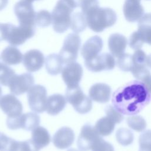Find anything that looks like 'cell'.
<instances>
[{
  "mask_svg": "<svg viewBox=\"0 0 151 151\" xmlns=\"http://www.w3.org/2000/svg\"><path fill=\"white\" fill-rule=\"evenodd\" d=\"M25 1H28L29 2H31V3H32L35 1H40V0H25Z\"/></svg>",
  "mask_w": 151,
  "mask_h": 151,
  "instance_id": "45",
  "label": "cell"
},
{
  "mask_svg": "<svg viewBox=\"0 0 151 151\" xmlns=\"http://www.w3.org/2000/svg\"><path fill=\"white\" fill-rule=\"evenodd\" d=\"M128 126L136 132H140L145 130L146 122L143 117L138 115H132L126 119Z\"/></svg>",
  "mask_w": 151,
  "mask_h": 151,
  "instance_id": "29",
  "label": "cell"
},
{
  "mask_svg": "<svg viewBox=\"0 0 151 151\" xmlns=\"http://www.w3.org/2000/svg\"><path fill=\"white\" fill-rule=\"evenodd\" d=\"M117 65L123 71H130L132 67V55L124 53L118 57Z\"/></svg>",
  "mask_w": 151,
  "mask_h": 151,
  "instance_id": "34",
  "label": "cell"
},
{
  "mask_svg": "<svg viewBox=\"0 0 151 151\" xmlns=\"http://www.w3.org/2000/svg\"><path fill=\"white\" fill-rule=\"evenodd\" d=\"M97 6H99V0H83L80 5L81 12L84 15L92 9Z\"/></svg>",
  "mask_w": 151,
  "mask_h": 151,
  "instance_id": "39",
  "label": "cell"
},
{
  "mask_svg": "<svg viewBox=\"0 0 151 151\" xmlns=\"http://www.w3.org/2000/svg\"><path fill=\"white\" fill-rule=\"evenodd\" d=\"M83 70L81 65L76 62L65 64L61 71L62 78L67 88L79 86V83L83 76Z\"/></svg>",
  "mask_w": 151,
  "mask_h": 151,
  "instance_id": "10",
  "label": "cell"
},
{
  "mask_svg": "<svg viewBox=\"0 0 151 151\" xmlns=\"http://www.w3.org/2000/svg\"><path fill=\"white\" fill-rule=\"evenodd\" d=\"M128 42L129 47L132 49L137 50L140 49L145 43V41L140 34L137 32V31H136L131 34Z\"/></svg>",
  "mask_w": 151,
  "mask_h": 151,
  "instance_id": "37",
  "label": "cell"
},
{
  "mask_svg": "<svg viewBox=\"0 0 151 151\" xmlns=\"http://www.w3.org/2000/svg\"><path fill=\"white\" fill-rule=\"evenodd\" d=\"M139 142V151H151L150 130H146L140 134Z\"/></svg>",
  "mask_w": 151,
  "mask_h": 151,
  "instance_id": "36",
  "label": "cell"
},
{
  "mask_svg": "<svg viewBox=\"0 0 151 151\" xmlns=\"http://www.w3.org/2000/svg\"><path fill=\"white\" fill-rule=\"evenodd\" d=\"M100 135L97 133L94 127L89 124L84 125L77 139V147L80 151H88L95 140Z\"/></svg>",
  "mask_w": 151,
  "mask_h": 151,
  "instance_id": "15",
  "label": "cell"
},
{
  "mask_svg": "<svg viewBox=\"0 0 151 151\" xmlns=\"http://www.w3.org/2000/svg\"><path fill=\"white\" fill-rule=\"evenodd\" d=\"M44 61L46 70L50 74L55 76L61 72L64 63L59 54H51L47 56Z\"/></svg>",
  "mask_w": 151,
  "mask_h": 151,
  "instance_id": "24",
  "label": "cell"
},
{
  "mask_svg": "<svg viewBox=\"0 0 151 151\" xmlns=\"http://www.w3.org/2000/svg\"><path fill=\"white\" fill-rule=\"evenodd\" d=\"M117 141L122 146H128L132 144L134 136L133 133L126 128H120L116 133Z\"/></svg>",
  "mask_w": 151,
  "mask_h": 151,
  "instance_id": "30",
  "label": "cell"
},
{
  "mask_svg": "<svg viewBox=\"0 0 151 151\" xmlns=\"http://www.w3.org/2000/svg\"><path fill=\"white\" fill-rule=\"evenodd\" d=\"M104 111L107 116L112 120L115 124L120 123L124 119L123 114L119 112L113 106L111 105L107 106L104 109Z\"/></svg>",
  "mask_w": 151,
  "mask_h": 151,
  "instance_id": "38",
  "label": "cell"
},
{
  "mask_svg": "<svg viewBox=\"0 0 151 151\" xmlns=\"http://www.w3.org/2000/svg\"><path fill=\"white\" fill-rule=\"evenodd\" d=\"M0 109L8 117H14L22 113L23 107L21 101L12 94H8L0 98Z\"/></svg>",
  "mask_w": 151,
  "mask_h": 151,
  "instance_id": "13",
  "label": "cell"
},
{
  "mask_svg": "<svg viewBox=\"0 0 151 151\" xmlns=\"http://www.w3.org/2000/svg\"><path fill=\"white\" fill-rule=\"evenodd\" d=\"M127 38L119 33H114L108 39V47L113 57H119L124 53L127 45Z\"/></svg>",
  "mask_w": 151,
  "mask_h": 151,
  "instance_id": "20",
  "label": "cell"
},
{
  "mask_svg": "<svg viewBox=\"0 0 151 151\" xmlns=\"http://www.w3.org/2000/svg\"><path fill=\"white\" fill-rule=\"evenodd\" d=\"M34 83L33 76L30 73H25L21 74H15L8 86L12 94L19 96L27 92Z\"/></svg>",
  "mask_w": 151,
  "mask_h": 151,
  "instance_id": "12",
  "label": "cell"
},
{
  "mask_svg": "<svg viewBox=\"0 0 151 151\" xmlns=\"http://www.w3.org/2000/svg\"><path fill=\"white\" fill-rule=\"evenodd\" d=\"M116 64L114 57L108 53L104 52L97 55L94 58L84 61L86 67L92 72H100L103 70H113Z\"/></svg>",
  "mask_w": 151,
  "mask_h": 151,
  "instance_id": "11",
  "label": "cell"
},
{
  "mask_svg": "<svg viewBox=\"0 0 151 151\" xmlns=\"http://www.w3.org/2000/svg\"><path fill=\"white\" fill-rule=\"evenodd\" d=\"M35 33V27L19 24L18 26H15L11 24L6 41L12 46H19L32 38Z\"/></svg>",
  "mask_w": 151,
  "mask_h": 151,
  "instance_id": "7",
  "label": "cell"
},
{
  "mask_svg": "<svg viewBox=\"0 0 151 151\" xmlns=\"http://www.w3.org/2000/svg\"><path fill=\"white\" fill-rule=\"evenodd\" d=\"M31 140L36 150L39 151L48 145L51 141V136L45 128L38 126L32 130Z\"/></svg>",
  "mask_w": 151,
  "mask_h": 151,
  "instance_id": "21",
  "label": "cell"
},
{
  "mask_svg": "<svg viewBox=\"0 0 151 151\" xmlns=\"http://www.w3.org/2000/svg\"><path fill=\"white\" fill-rule=\"evenodd\" d=\"M65 98L74 110L80 114L87 113L92 109L91 100L84 94L80 86L67 88Z\"/></svg>",
  "mask_w": 151,
  "mask_h": 151,
  "instance_id": "4",
  "label": "cell"
},
{
  "mask_svg": "<svg viewBox=\"0 0 151 151\" xmlns=\"http://www.w3.org/2000/svg\"><path fill=\"white\" fill-rule=\"evenodd\" d=\"M35 24L40 27H48L51 24V14L47 10H40L36 12Z\"/></svg>",
  "mask_w": 151,
  "mask_h": 151,
  "instance_id": "33",
  "label": "cell"
},
{
  "mask_svg": "<svg viewBox=\"0 0 151 151\" xmlns=\"http://www.w3.org/2000/svg\"><path fill=\"white\" fill-rule=\"evenodd\" d=\"M75 135L73 130L68 127H62L54 134L52 142L54 146L60 149H65L73 143Z\"/></svg>",
  "mask_w": 151,
  "mask_h": 151,
  "instance_id": "18",
  "label": "cell"
},
{
  "mask_svg": "<svg viewBox=\"0 0 151 151\" xmlns=\"http://www.w3.org/2000/svg\"><path fill=\"white\" fill-rule=\"evenodd\" d=\"M90 150L91 151H114L111 144L104 140L100 136L93 142Z\"/></svg>",
  "mask_w": 151,
  "mask_h": 151,
  "instance_id": "35",
  "label": "cell"
},
{
  "mask_svg": "<svg viewBox=\"0 0 151 151\" xmlns=\"http://www.w3.org/2000/svg\"><path fill=\"white\" fill-rule=\"evenodd\" d=\"M94 128L100 136H107L113 132L115 128V123L106 116L98 120Z\"/></svg>",
  "mask_w": 151,
  "mask_h": 151,
  "instance_id": "26",
  "label": "cell"
},
{
  "mask_svg": "<svg viewBox=\"0 0 151 151\" xmlns=\"http://www.w3.org/2000/svg\"><path fill=\"white\" fill-rule=\"evenodd\" d=\"M141 0H125L123 12L126 19L130 22L138 21L145 14Z\"/></svg>",
  "mask_w": 151,
  "mask_h": 151,
  "instance_id": "16",
  "label": "cell"
},
{
  "mask_svg": "<svg viewBox=\"0 0 151 151\" xmlns=\"http://www.w3.org/2000/svg\"><path fill=\"white\" fill-rule=\"evenodd\" d=\"M151 88L139 80H133L117 88L113 94V107L121 114L135 115L150 102Z\"/></svg>",
  "mask_w": 151,
  "mask_h": 151,
  "instance_id": "1",
  "label": "cell"
},
{
  "mask_svg": "<svg viewBox=\"0 0 151 151\" xmlns=\"http://www.w3.org/2000/svg\"><path fill=\"white\" fill-rule=\"evenodd\" d=\"M45 58L41 51L33 49L26 52L22 57L23 65L29 72H35L40 70L44 63Z\"/></svg>",
  "mask_w": 151,
  "mask_h": 151,
  "instance_id": "14",
  "label": "cell"
},
{
  "mask_svg": "<svg viewBox=\"0 0 151 151\" xmlns=\"http://www.w3.org/2000/svg\"><path fill=\"white\" fill-rule=\"evenodd\" d=\"M71 2L74 4L76 8L80 7L83 0H71Z\"/></svg>",
  "mask_w": 151,
  "mask_h": 151,
  "instance_id": "43",
  "label": "cell"
},
{
  "mask_svg": "<svg viewBox=\"0 0 151 151\" xmlns=\"http://www.w3.org/2000/svg\"><path fill=\"white\" fill-rule=\"evenodd\" d=\"M85 16L88 28L96 32H103L113 26L117 18L116 13L111 8L99 6L92 9Z\"/></svg>",
  "mask_w": 151,
  "mask_h": 151,
  "instance_id": "2",
  "label": "cell"
},
{
  "mask_svg": "<svg viewBox=\"0 0 151 151\" xmlns=\"http://www.w3.org/2000/svg\"><path fill=\"white\" fill-rule=\"evenodd\" d=\"M91 100L97 103H104L109 101L111 96V87L105 83H96L93 85L88 91Z\"/></svg>",
  "mask_w": 151,
  "mask_h": 151,
  "instance_id": "19",
  "label": "cell"
},
{
  "mask_svg": "<svg viewBox=\"0 0 151 151\" xmlns=\"http://www.w3.org/2000/svg\"><path fill=\"white\" fill-rule=\"evenodd\" d=\"M132 67H148L150 65V55H147L144 51L139 49L134 51L132 55ZM132 69V68H131Z\"/></svg>",
  "mask_w": 151,
  "mask_h": 151,
  "instance_id": "28",
  "label": "cell"
},
{
  "mask_svg": "<svg viewBox=\"0 0 151 151\" xmlns=\"http://www.w3.org/2000/svg\"><path fill=\"white\" fill-rule=\"evenodd\" d=\"M76 8L70 0H58L51 13L53 29L61 34L70 27L71 14Z\"/></svg>",
  "mask_w": 151,
  "mask_h": 151,
  "instance_id": "3",
  "label": "cell"
},
{
  "mask_svg": "<svg viewBox=\"0 0 151 151\" xmlns=\"http://www.w3.org/2000/svg\"><path fill=\"white\" fill-rule=\"evenodd\" d=\"M13 139L0 132V151H9Z\"/></svg>",
  "mask_w": 151,
  "mask_h": 151,
  "instance_id": "40",
  "label": "cell"
},
{
  "mask_svg": "<svg viewBox=\"0 0 151 151\" xmlns=\"http://www.w3.org/2000/svg\"><path fill=\"white\" fill-rule=\"evenodd\" d=\"M15 74V71L8 65L0 63V84L8 86Z\"/></svg>",
  "mask_w": 151,
  "mask_h": 151,
  "instance_id": "31",
  "label": "cell"
},
{
  "mask_svg": "<svg viewBox=\"0 0 151 151\" xmlns=\"http://www.w3.org/2000/svg\"><path fill=\"white\" fill-rule=\"evenodd\" d=\"M14 11L19 25L35 27V17L36 12L32 3L25 0H20L14 5Z\"/></svg>",
  "mask_w": 151,
  "mask_h": 151,
  "instance_id": "9",
  "label": "cell"
},
{
  "mask_svg": "<svg viewBox=\"0 0 151 151\" xmlns=\"http://www.w3.org/2000/svg\"><path fill=\"white\" fill-rule=\"evenodd\" d=\"M66 103L65 98L61 94L51 95L47 98L45 110L48 114L55 116L64 109Z\"/></svg>",
  "mask_w": 151,
  "mask_h": 151,
  "instance_id": "22",
  "label": "cell"
},
{
  "mask_svg": "<svg viewBox=\"0 0 151 151\" xmlns=\"http://www.w3.org/2000/svg\"><path fill=\"white\" fill-rule=\"evenodd\" d=\"M8 4V0H0V11L6 8Z\"/></svg>",
  "mask_w": 151,
  "mask_h": 151,
  "instance_id": "42",
  "label": "cell"
},
{
  "mask_svg": "<svg viewBox=\"0 0 151 151\" xmlns=\"http://www.w3.org/2000/svg\"><path fill=\"white\" fill-rule=\"evenodd\" d=\"M87 27L85 15L82 12H77L71 15L70 27L76 34L83 32Z\"/></svg>",
  "mask_w": 151,
  "mask_h": 151,
  "instance_id": "27",
  "label": "cell"
},
{
  "mask_svg": "<svg viewBox=\"0 0 151 151\" xmlns=\"http://www.w3.org/2000/svg\"><path fill=\"white\" fill-rule=\"evenodd\" d=\"M151 19L150 14H144L138 21L137 32L140 34L145 43L150 44L151 42Z\"/></svg>",
  "mask_w": 151,
  "mask_h": 151,
  "instance_id": "25",
  "label": "cell"
},
{
  "mask_svg": "<svg viewBox=\"0 0 151 151\" xmlns=\"http://www.w3.org/2000/svg\"><path fill=\"white\" fill-rule=\"evenodd\" d=\"M67 151H78V150L76 149H74V148H71V149H68Z\"/></svg>",
  "mask_w": 151,
  "mask_h": 151,
  "instance_id": "44",
  "label": "cell"
},
{
  "mask_svg": "<svg viewBox=\"0 0 151 151\" xmlns=\"http://www.w3.org/2000/svg\"><path fill=\"white\" fill-rule=\"evenodd\" d=\"M23 55L20 50L15 46L5 47L1 54V59L6 65H17L22 61Z\"/></svg>",
  "mask_w": 151,
  "mask_h": 151,
  "instance_id": "23",
  "label": "cell"
},
{
  "mask_svg": "<svg viewBox=\"0 0 151 151\" xmlns=\"http://www.w3.org/2000/svg\"><path fill=\"white\" fill-rule=\"evenodd\" d=\"M40 117L35 113L29 112L14 117H7L6 126L11 130L23 129L27 131L32 130L39 126Z\"/></svg>",
  "mask_w": 151,
  "mask_h": 151,
  "instance_id": "6",
  "label": "cell"
},
{
  "mask_svg": "<svg viewBox=\"0 0 151 151\" xmlns=\"http://www.w3.org/2000/svg\"><path fill=\"white\" fill-rule=\"evenodd\" d=\"M11 23H0V42L6 41Z\"/></svg>",
  "mask_w": 151,
  "mask_h": 151,
  "instance_id": "41",
  "label": "cell"
},
{
  "mask_svg": "<svg viewBox=\"0 0 151 151\" xmlns=\"http://www.w3.org/2000/svg\"><path fill=\"white\" fill-rule=\"evenodd\" d=\"M81 44L80 37L77 34L71 33L65 37L59 54L64 64H65L76 61L78 57Z\"/></svg>",
  "mask_w": 151,
  "mask_h": 151,
  "instance_id": "5",
  "label": "cell"
},
{
  "mask_svg": "<svg viewBox=\"0 0 151 151\" xmlns=\"http://www.w3.org/2000/svg\"><path fill=\"white\" fill-rule=\"evenodd\" d=\"M9 151H37L31 139L17 141L13 139Z\"/></svg>",
  "mask_w": 151,
  "mask_h": 151,
  "instance_id": "32",
  "label": "cell"
},
{
  "mask_svg": "<svg viewBox=\"0 0 151 151\" xmlns=\"http://www.w3.org/2000/svg\"><path fill=\"white\" fill-rule=\"evenodd\" d=\"M103 42L102 38L95 35L88 38L81 49V54L85 60H91L99 54L102 50Z\"/></svg>",
  "mask_w": 151,
  "mask_h": 151,
  "instance_id": "17",
  "label": "cell"
},
{
  "mask_svg": "<svg viewBox=\"0 0 151 151\" xmlns=\"http://www.w3.org/2000/svg\"><path fill=\"white\" fill-rule=\"evenodd\" d=\"M2 88H1V87L0 86V98H1V97L2 96Z\"/></svg>",
  "mask_w": 151,
  "mask_h": 151,
  "instance_id": "46",
  "label": "cell"
},
{
  "mask_svg": "<svg viewBox=\"0 0 151 151\" xmlns=\"http://www.w3.org/2000/svg\"><path fill=\"white\" fill-rule=\"evenodd\" d=\"M29 108L33 111L41 113L45 110L47 100V90L41 85H33L27 91Z\"/></svg>",
  "mask_w": 151,
  "mask_h": 151,
  "instance_id": "8",
  "label": "cell"
}]
</instances>
